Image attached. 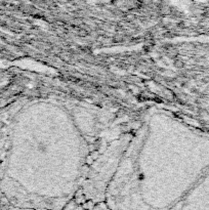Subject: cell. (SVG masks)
Masks as SVG:
<instances>
[{
	"instance_id": "6da1fadb",
	"label": "cell",
	"mask_w": 209,
	"mask_h": 210,
	"mask_svg": "<svg viewBox=\"0 0 209 210\" xmlns=\"http://www.w3.org/2000/svg\"><path fill=\"white\" fill-rule=\"evenodd\" d=\"M101 210H103V209H101Z\"/></svg>"
}]
</instances>
